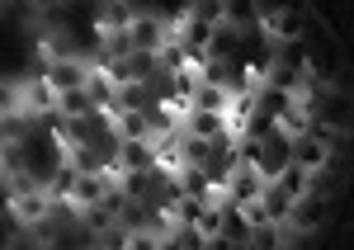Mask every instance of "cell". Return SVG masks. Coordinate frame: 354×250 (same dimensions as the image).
<instances>
[{
	"label": "cell",
	"instance_id": "17",
	"mask_svg": "<svg viewBox=\"0 0 354 250\" xmlns=\"http://www.w3.org/2000/svg\"><path fill=\"white\" fill-rule=\"evenodd\" d=\"M260 208H265V218H270V222H288V213H293V198L283 194V189H279V184H265V194H260Z\"/></svg>",
	"mask_w": 354,
	"mask_h": 250
},
{
	"label": "cell",
	"instance_id": "6",
	"mask_svg": "<svg viewBox=\"0 0 354 250\" xmlns=\"http://www.w3.org/2000/svg\"><path fill=\"white\" fill-rule=\"evenodd\" d=\"M322 222H326V198L317 194V189H307V194L293 198V213H288V222H283V227H293V231H302V236H312Z\"/></svg>",
	"mask_w": 354,
	"mask_h": 250
},
{
	"label": "cell",
	"instance_id": "14",
	"mask_svg": "<svg viewBox=\"0 0 354 250\" xmlns=\"http://www.w3.org/2000/svg\"><path fill=\"white\" fill-rule=\"evenodd\" d=\"M24 113H28V118H38V113H57V90L43 81V76L24 81Z\"/></svg>",
	"mask_w": 354,
	"mask_h": 250
},
{
	"label": "cell",
	"instance_id": "3",
	"mask_svg": "<svg viewBox=\"0 0 354 250\" xmlns=\"http://www.w3.org/2000/svg\"><path fill=\"white\" fill-rule=\"evenodd\" d=\"M330 156H335L330 137H317V133H307V137H293V142H288V161H293V166H302L307 175H322V170L330 166Z\"/></svg>",
	"mask_w": 354,
	"mask_h": 250
},
{
	"label": "cell",
	"instance_id": "15",
	"mask_svg": "<svg viewBox=\"0 0 354 250\" xmlns=\"http://www.w3.org/2000/svg\"><path fill=\"white\" fill-rule=\"evenodd\" d=\"M57 113H62L66 123H81V118H95V99H90L85 90H62V95H57Z\"/></svg>",
	"mask_w": 354,
	"mask_h": 250
},
{
	"label": "cell",
	"instance_id": "8",
	"mask_svg": "<svg viewBox=\"0 0 354 250\" xmlns=\"http://www.w3.org/2000/svg\"><path fill=\"white\" fill-rule=\"evenodd\" d=\"M109 123H113L118 142H156V128H151L147 109H118V113H109Z\"/></svg>",
	"mask_w": 354,
	"mask_h": 250
},
{
	"label": "cell",
	"instance_id": "10",
	"mask_svg": "<svg viewBox=\"0 0 354 250\" xmlns=\"http://www.w3.org/2000/svg\"><path fill=\"white\" fill-rule=\"evenodd\" d=\"M85 76H90V66H85L81 57H57L53 66L43 71V81L53 85L57 95H62V90H85Z\"/></svg>",
	"mask_w": 354,
	"mask_h": 250
},
{
	"label": "cell",
	"instance_id": "11",
	"mask_svg": "<svg viewBox=\"0 0 354 250\" xmlns=\"http://www.w3.org/2000/svg\"><path fill=\"white\" fill-rule=\"evenodd\" d=\"M133 5H123V0H113V5H95V33H100V43L104 38H118V33H128L133 24Z\"/></svg>",
	"mask_w": 354,
	"mask_h": 250
},
{
	"label": "cell",
	"instance_id": "7",
	"mask_svg": "<svg viewBox=\"0 0 354 250\" xmlns=\"http://www.w3.org/2000/svg\"><path fill=\"white\" fill-rule=\"evenodd\" d=\"M260 24H265L270 38H279V43H288V48H293L302 33H307V15H302V10H265V15H260Z\"/></svg>",
	"mask_w": 354,
	"mask_h": 250
},
{
	"label": "cell",
	"instance_id": "1",
	"mask_svg": "<svg viewBox=\"0 0 354 250\" xmlns=\"http://www.w3.org/2000/svg\"><path fill=\"white\" fill-rule=\"evenodd\" d=\"M170 43V24H165V15H147V10H137L133 24H128V48L133 57H156Z\"/></svg>",
	"mask_w": 354,
	"mask_h": 250
},
{
	"label": "cell",
	"instance_id": "2",
	"mask_svg": "<svg viewBox=\"0 0 354 250\" xmlns=\"http://www.w3.org/2000/svg\"><path fill=\"white\" fill-rule=\"evenodd\" d=\"M265 175L260 170H250V166H236L227 180H222V208H241V203H255V198L265 194Z\"/></svg>",
	"mask_w": 354,
	"mask_h": 250
},
{
	"label": "cell",
	"instance_id": "16",
	"mask_svg": "<svg viewBox=\"0 0 354 250\" xmlns=\"http://www.w3.org/2000/svg\"><path fill=\"white\" fill-rule=\"evenodd\" d=\"M270 184H279V189H283L288 198H298V194H307V189H312V175H307L302 166H293V161H283V166L274 170Z\"/></svg>",
	"mask_w": 354,
	"mask_h": 250
},
{
	"label": "cell",
	"instance_id": "18",
	"mask_svg": "<svg viewBox=\"0 0 354 250\" xmlns=\"http://www.w3.org/2000/svg\"><path fill=\"white\" fill-rule=\"evenodd\" d=\"M245 246H255V250L283 246V227H279V222H255V227H245Z\"/></svg>",
	"mask_w": 354,
	"mask_h": 250
},
{
	"label": "cell",
	"instance_id": "9",
	"mask_svg": "<svg viewBox=\"0 0 354 250\" xmlns=\"http://www.w3.org/2000/svg\"><path fill=\"white\" fill-rule=\"evenodd\" d=\"M180 133H189V137H203V142H218L232 133V118L227 113H203V109H189L180 118Z\"/></svg>",
	"mask_w": 354,
	"mask_h": 250
},
{
	"label": "cell",
	"instance_id": "12",
	"mask_svg": "<svg viewBox=\"0 0 354 250\" xmlns=\"http://www.w3.org/2000/svg\"><path fill=\"white\" fill-rule=\"evenodd\" d=\"M232 104H236L232 85H194L189 95V109H203V113H227L232 118Z\"/></svg>",
	"mask_w": 354,
	"mask_h": 250
},
{
	"label": "cell",
	"instance_id": "19",
	"mask_svg": "<svg viewBox=\"0 0 354 250\" xmlns=\"http://www.w3.org/2000/svg\"><path fill=\"white\" fill-rule=\"evenodd\" d=\"M15 113H24V81H0V118H15Z\"/></svg>",
	"mask_w": 354,
	"mask_h": 250
},
{
	"label": "cell",
	"instance_id": "13",
	"mask_svg": "<svg viewBox=\"0 0 354 250\" xmlns=\"http://www.w3.org/2000/svg\"><path fill=\"white\" fill-rule=\"evenodd\" d=\"M194 231L203 236V246H218L222 236H227V208L222 203H203L198 218H194Z\"/></svg>",
	"mask_w": 354,
	"mask_h": 250
},
{
	"label": "cell",
	"instance_id": "4",
	"mask_svg": "<svg viewBox=\"0 0 354 250\" xmlns=\"http://www.w3.org/2000/svg\"><path fill=\"white\" fill-rule=\"evenodd\" d=\"M10 218L19 227H33V222H43V218H53V194L38 184V189H24V194H10Z\"/></svg>",
	"mask_w": 354,
	"mask_h": 250
},
{
	"label": "cell",
	"instance_id": "5",
	"mask_svg": "<svg viewBox=\"0 0 354 250\" xmlns=\"http://www.w3.org/2000/svg\"><path fill=\"white\" fill-rule=\"evenodd\" d=\"M113 161L123 175H156V142H113Z\"/></svg>",
	"mask_w": 354,
	"mask_h": 250
}]
</instances>
